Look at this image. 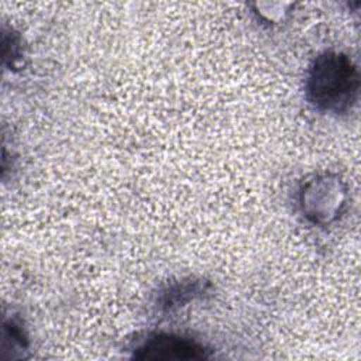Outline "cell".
<instances>
[{"label":"cell","instance_id":"cell-1","mask_svg":"<svg viewBox=\"0 0 361 361\" xmlns=\"http://www.w3.org/2000/svg\"><path fill=\"white\" fill-rule=\"evenodd\" d=\"M305 94L309 104L324 114H345L360 96V72L354 61L340 51H323L310 62Z\"/></svg>","mask_w":361,"mask_h":361},{"label":"cell","instance_id":"cell-2","mask_svg":"<svg viewBox=\"0 0 361 361\" xmlns=\"http://www.w3.org/2000/svg\"><path fill=\"white\" fill-rule=\"evenodd\" d=\"M348 189L336 173H314L303 179L298 190V206L302 216L314 226H329L344 212Z\"/></svg>","mask_w":361,"mask_h":361},{"label":"cell","instance_id":"cell-3","mask_svg":"<svg viewBox=\"0 0 361 361\" xmlns=\"http://www.w3.org/2000/svg\"><path fill=\"white\" fill-rule=\"evenodd\" d=\"M128 351L137 360H207L212 350L195 338L165 333L151 331L133 340Z\"/></svg>","mask_w":361,"mask_h":361},{"label":"cell","instance_id":"cell-4","mask_svg":"<svg viewBox=\"0 0 361 361\" xmlns=\"http://www.w3.org/2000/svg\"><path fill=\"white\" fill-rule=\"evenodd\" d=\"M210 283L202 279H180L164 286L157 296V306L162 313H172L189 302L203 298L209 292Z\"/></svg>","mask_w":361,"mask_h":361}]
</instances>
